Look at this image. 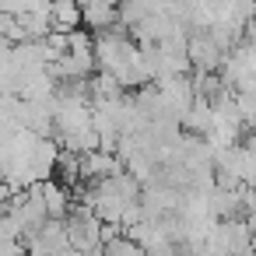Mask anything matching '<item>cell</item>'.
I'll return each mask as SVG.
<instances>
[{
    "label": "cell",
    "instance_id": "5b68a950",
    "mask_svg": "<svg viewBox=\"0 0 256 256\" xmlns=\"http://www.w3.org/2000/svg\"><path fill=\"white\" fill-rule=\"evenodd\" d=\"M116 172H123V162L116 154H109V151H92V154L81 158V179H95L98 182V179H109Z\"/></svg>",
    "mask_w": 256,
    "mask_h": 256
},
{
    "label": "cell",
    "instance_id": "8fae6325",
    "mask_svg": "<svg viewBox=\"0 0 256 256\" xmlns=\"http://www.w3.org/2000/svg\"><path fill=\"white\" fill-rule=\"evenodd\" d=\"M249 249H252V256H256V232H252V238H249Z\"/></svg>",
    "mask_w": 256,
    "mask_h": 256
},
{
    "label": "cell",
    "instance_id": "ba28073f",
    "mask_svg": "<svg viewBox=\"0 0 256 256\" xmlns=\"http://www.w3.org/2000/svg\"><path fill=\"white\" fill-rule=\"evenodd\" d=\"M182 126L193 134V137H207L210 134V102L207 98H193V106H190V112L182 116Z\"/></svg>",
    "mask_w": 256,
    "mask_h": 256
},
{
    "label": "cell",
    "instance_id": "7c38bea8",
    "mask_svg": "<svg viewBox=\"0 0 256 256\" xmlns=\"http://www.w3.org/2000/svg\"><path fill=\"white\" fill-rule=\"evenodd\" d=\"M18 256H28V252H25V249H22V252H18Z\"/></svg>",
    "mask_w": 256,
    "mask_h": 256
},
{
    "label": "cell",
    "instance_id": "52a82bcc",
    "mask_svg": "<svg viewBox=\"0 0 256 256\" xmlns=\"http://www.w3.org/2000/svg\"><path fill=\"white\" fill-rule=\"evenodd\" d=\"M42 200H46V210H50V221H64L67 214H70V193H67V186H60V182H42Z\"/></svg>",
    "mask_w": 256,
    "mask_h": 256
},
{
    "label": "cell",
    "instance_id": "7a4b0ae2",
    "mask_svg": "<svg viewBox=\"0 0 256 256\" xmlns=\"http://www.w3.org/2000/svg\"><path fill=\"white\" fill-rule=\"evenodd\" d=\"M158 98H162V109H165V120L179 123L182 126V116L190 112L196 92H193V81L190 78H168V81H158Z\"/></svg>",
    "mask_w": 256,
    "mask_h": 256
},
{
    "label": "cell",
    "instance_id": "277c9868",
    "mask_svg": "<svg viewBox=\"0 0 256 256\" xmlns=\"http://www.w3.org/2000/svg\"><path fill=\"white\" fill-rule=\"evenodd\" d=\"M81 25L95 36H102V32H112V28H120V8H112V4H106V0H92V4H84L81 8Z\"/></svg>",
    "mask_w": 256,
    "mask_h": 256
},
{
    "label": "cell",
    "instance_id": "8992f818",
    "mask_svg": "<svg viewBox=\"0 0 256 256\" xmlns=\"http://www.w3.org/2000/svg\"><path fill=\"white\" fill-rule=\"evenodd\" d=\"M50 25L56 36H70L81 28V8L78 4H50Z\"/></svg>",
    "mask_w": 256,
    "mask_h": 256
},
{
    "label": "cell",
    "instance_id": "9c48e42d",
    "mask_svg": "<svg viewBox=\"0 0 256 256\" xmlns=\"http://www.w3.org/2000/svg\"><path fill=\"white\" fill-rule=\"evenodd\" d=\"M102 256H148L134 238H126V235H116V238H109L106 246H102Z\"/></svg>",
    "mask_w": 256,
    "mask_h": 256
},
{
    "label": "cell",
    "instance_id": "30bf717a",
    "mask_svg": "<svg viewBox=\"0 0 256 256\" xmlns=\"http://www.w3.org/2000/svg\"><path fill=\"white\" fill-rule=\"evenodd\" d=\"M235 109H238V116H242V126L256 134V92L235 95Z\"/></svg>",
    "mask_w": 256,
    "mask_h": 256
},
{
    "label": "cell",
    "instance_id": "6da1fadb",
    "mask_svg": "<svg viewBox=\"0 0 256 256\" xmlns=\"http://www.w3.org/2000/svg\"><path fill=\"white\" fill-rule=\"evenodd\" d=\"M218 78H221V84H224L232 95H249V92H256V50H249L246 42H238V46L224 56Z\"/></svg>",
    "mask_w": 256,
    "mask_h": 256
},
{
    "label": "cell",
    "instance_id": "3957f363",
    "mask_svg": "<svg viewBox=\"0 0 256 256\" xmlns=\"http://www.w3.org/2000/svg\"><path fill=\"white\" fill-rule=\"evenodd\" d=\"M224 50L207 36V32H190L186 39V60H190V70L196 74H218L221 64H224Z\"/></svg>",
    "mask_w": 256,
    "mask_h": 256
}]
</instances>
